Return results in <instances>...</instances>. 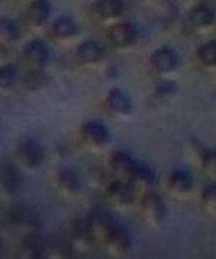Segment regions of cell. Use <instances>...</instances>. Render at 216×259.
<instances>
[{
  "instance_id": "cell-15",
  "label": "cell",
  "mask_w": 216,
  "mask_h": 259,
  "mask_svg": "<svg viewBox=\"0 0 216 259\" xmlns=\"http://www.w3.org/2000/svg\"><path fill=\"white\" fill-rule=\"evenodd\" d=\"M216 19V10L213 5L203 2L195 6L189 13V23L196 29H203L210 26Z\"/></svg>"
},
{
  "instance_id": "cell-24",
  "label": "cell",
  "mask_w": 216,
  "mask_h": 259,
  "mask_svg": "<svg viewBox=\"0 0 216 259\" xmlns=\"http://www.w3.org/2000/svg\"><path fill=\"white\" fill-rule=\"evenodd\" d=\"M197 59L199 62L207 66V68H213L216 66V42L210 40L203 44L202 47L197 49Z\"/></svg>"
},
{
  "instance_id": "cell-2",
  "label": "cell",
  "mask_w": 216,
  "mask_h": 259,
  "mask_svg": "<svg viewBox=\"0 0 216 259\" xmlns=\"http://www.w3.org/2000/svg\"><path fill=\"white\" fill-rule=\"evenodd\" d=\"M140 212L143 219L150 226H159L166 219L167 209L164 200L153 190H146L141 194Z\"/></svg>"
},
{
  "instance_id": "cell-23",
  "label": "cell",
  "mask_w": 216,
  "mask_h": 259,
  "mask_svg": "<svg viewBox=\"0 0 216 259\" xmlns=\"http://www.w3.org/2000/svg\"><path fill=\"white\" fill-rule=\"evenodd\" d=\"M19 39V28L9 18L0 20V42L2 45H12Z\"/></svg>"
},
{
  "instance_id": "cell-16",
  "label": "cell",
  "mask_w": 216,
  "mask_h": 259,
  "mask_svg": "<svg viewBox=\"0 0 216 259\" xmlns=\"http://www.w3.org/2000/svg\"><path fill=\"white\" fill-rule=\"evenodd\" d=\"M20 190V175L18 167L5 163L2 166V193L5 197H15Z\"/></svg>"
},
{
  "instance_id": "cell-21",
  "label": "cell",
  "mask_w": 216,
  "mask_h": 259,
  "mask_svg": "<svg viewBox=\"0 0 216 259\" xmlns=\"http://www.w3.org/2000/svg\"><path fill=\"white\" fill-rule=\"evenodd\" d=\"M22 82L28 91H38L44 90L48 85V76L44 69H29L26 76H23Z\"/></svg>"
},
{
  "instance_id": "cell-20",
  "label": "cell",
  "mask_w": 216,
  "mask_h": 259,
  "mask_svg": "<svg viewBox=\"0 0 216 259\" xmlns=\"http://www.w3.org/2000/svg\"><path fill=\"white\" fill-rule=\"evenodd\" d=\"M19 71L15 64H6L0 71V90L2 93H12L19 83Z\"/></svg>"
},
{
  "instance_id": "cell-27",
  "label": "cell",
  "mask_w": 216,
  "mask_h": 259,
  "mask_svg": "<svg viewBox=\"0 0 216 259\" xmlns=\"http://www.w3.org/2000/svg\"><path fill=\"white\" fill-rule=\"evenodd\" d=\"M202 168L207 176L216 177V150H206L202 154Z\"/></svg>"
},
{
  "instance_id": "cell-7",
  "label": "cell",
  "mask_w": 216,
  "mask_h": 259,
  "mask_svg": "<svg viewBox=\"0 0 216 259\" xmlns=\"http://www.w3.org/2000/svg\"><path fill=\"white\" fill-rule=\"evenodd\" d=\"M180 59L171 48H159L150 55L151 69L159 75H169L178 69Z\"/></svg>"
},
{
  "instance_id": "cell-10",
  "label": "cell",
  "mask_w": 216,
  "mask_h": 259,
  "mask_svg": "<svg viewBox=\"0 0 216 259\" xmlns=\"http://www.w3.org/2000/svg\"><path fill=\"white\" fill-rule=\"evenodd\" d=\"M136 164H137V160H134L125 151H114L110 156V161H108V166H110V170L114 177L127 180V182H130V177H132Z\"/></svg>"
},
{
  "instance_id": "cell-1",
  "label": "cell",
  "mask_w": 216,
  "mask_h": 259,
  "mask_svg": "<svg viewBox=\"0 0 216 259\" xmlns=\"http://www.w3.org/2000/svg\"><path fill=\"white\" fill-rule=\"evenodd\" d=\"M100 243L103 245L104 249L113 256H122L132 248V239H130L128 232L115 219H113V222L110 223L107 231L104 232Z\"/></svg>"
},
{
  "instance_id": "cell-14",
  "label": "cell",
  "mask_w": 216,
  "mask_h": 259,
  "mask_svg": "<svg viewBox=\"0 0 216 259\" xmlns=\"http://www.w3.org/2000/svg\"><path fill=\"white\" fill-rule=\"evenodd\" d=\"M51 18V3L48 0H33L26 10V20L29 26L39 29L45 26Z\"/></svg>"
},
{
  "instance_id": "cell-28",
  "label": "cell",
  "mask_w": 216,
  "mask_h": 259,
  "mask_svg": "<svg viewBox=\"0 0 216 259\" xmlns=\"http://www.w3.org/2000/svg\"><path fill=\"white\" fill-rule=\"evenodd\" d=\"M141 2H149V0H141Z\"/></svg>"
},
{
  "instance_id": "cell-13",
  "label": "cell",
  "mask_w": 216,
  "mask_h": 259,
  "mask_svg": "<svg viewBox=\"0 0 216 259\" xmlns=\"http://www.w3.org/2000/svg\"><path fill=\"white\" fill-rule=\"evenodd\" d=\"M76 59L79 61V64L82 65H97L100 64L105 56L104 47L93 39H87L82 44H79V47L76 48Z\"/></svg>"
},
{
  "instance_id": "cell-18",
  "label": "cell",
  "mask_w": 216,
  "mask_h": 259,
  "mask_svg": "<svg viewBox=\"0 0 216 259\" xmlns=\"http://www.w3.org/2000/svg\"><path fill=\"white\" fill-rule=\"evenodd\" d=\"M95 15L103 20L118 19L124 13V2L122 0H95Z\"/></svg>"
},
{
  "instance_id": "cell-5",
  "label": "cell",
  "mask_w": 216,
  "mask_h": 259,
  "mask_svg": "<svg viewBox=\"0 0 216 259\" xmlns=\"http://www.w3.org/2000/svg\"><path fill=\"white\" fill-rule=\"evenodd\" d=\"M105 193L114 206L121 209L130 207L136 200V187L122 179H114L113 182H110L107 185Z\"/></svg>"
},
{
  "instance_id": "cell-22",
  "label": "cell",
  "mask_w": 216,
  "mask_h": 259,
  "mask_svg": "<svg viewBox=\"0 0 216 259\" xmlns=\"http://www.w3.org/2000/svg\"><path fill=\"white\" fill-rule=\"evenodd\" d=\"M42 246L39 243L38 238L35 239L33 236H29L18 249V259H40L42 256Z\"/></svg>"
},
{
  "instance_id": "cell-3",
  "label": "cell",
  "mask_w": 216,
  "mask_h": 259,
  "mask_svg": "<svg viewBox=\"0 0 216 259\" xmlns=\"http://www.w3.org/2000/svg\"><path fill=\"white\" fill-rule=\"evenodd\" d=\"M79 136L82 143L91 150H101L111 140L110 130L100 120H88L82 122Z\"/></svg>"
},
{
  "instance_id": "cell-17",
  "label": "cell",
  "mask_w": 216,
  "mask_h": 259,
  "mask_svg": "<svg viewBox=\"0 0 216 259\" xmlns=\"http://www.w3.org/2000/svg\"><path fill=\"white\" fill-rule=\"evenodd\" d=\"M130 183L136 189H143L144 192L150 190L153 185L156 183V171L149 164H146L143 161H137V164L133 170L132 177H130Z\"/></svg>"
},
{
  "instance_id": "cell-9",
  "label": "cell",
  "mask_w": 216,
  "mask_h": 259,
  "mask_svg": "<svg viewBox=\"0 0 216 259\" xmlns=\"http://www.w3.org/2000/svg\"><path fill=\"white\" fill-rule=\"evenodd\" d=\"M49 49L40 40H30L22 49V59L29 69H44L49 62Z\"/></svg>"
},
{
  "instance_id": "cell-25",
  "label": "cell",
  "mask_w": 216,
  "mask_h": 259,
  "mask_svg": "<svg viewBox=\"0 0 216 259\" xmlns=\"http://www.w3.org/2000/svg\"><path fill=\"white\" fill-rule=\"evenodd\" d=\"M200 203L207 213L216 214V183H210L202 190Z\"/></svg>"
},
{
  "instance_id": "cell-26",
  "label": "cell",
  "mask_w": 216,
  "mask_h": 259,
  "mask_svg": "<svg viewBox=\"0 0 216 259\" xmlns=\"http://www.w3.org/2000/svg\"><path fill=\"white\" fill-rule=\"evenodd\" d=\"M48 258L49 259H71L72 258V249L69 245L62 242H55L48 249Z\"/></svg>"
},
{
  "instance_id": "cell-19",
  "label": "cell",
  "mask_w": 216,
  "mask_h": 259,
  "mask_svg": "<svg viewBox=\"0 0 216 259\" xmlns=\"http://www.w3.org/2000/svg\"><path fill=\"white\" fill-rule=\"evenodd\" d=\"M51 32L57 40H69L75 36L78 32V26H76L75 20L68 16H61L54 20Z\"/></svg>"
},
{
  "instance_id": "cell-12",
  "label": "cell",
  "mask_w": 216,
  "mask_h": 259,
  "mask_svg": "<svg viewBox=\"0 0 216 259\" xmlns=\"http://www.w3.org/2000/svg\"><path fill=\"white\" fill-rule=\"evenodd\" d=\"M193 177L185 168H176L169 175L167 179V187L173 194L185 197L193 192Z\"/></svg>"
},
{
  "instance_id": "cell-11",
  "label": "cell",
  "mask_w": 216,
  "mask_h": 259,
  "mask_svg": "<svg viewBox=\"0 0 216 259\" xmlns=\"http://www.w3.org/2000/svg\"><path fill=\"white\" fill-rule=\"evenodd\" d=\"M105 105H107L108 111L120 118H125L133 112V104L130 97L118 88H113L107 94Z\"/></svg>"
},
{
  "instance_id": "cell-8",
  "label": "cell",
  "mask_w": 216,
  "mask_h": 259,
  "mask_svg": "<svg viewBox=\"0 0 216 259\" xmlns=\"http://www.w3.org/2000/svg\"><path fill=\"white\" fill-rule=\"evenodd\" d=\"M54 185L57 187L58 193L65 197H74L81 192V180L76 171L71 167L58 168L54 176Z\"/></svg>"
},
{
  "instance_id": "cell-4",
  "label": "cell",
  "mask_w": 216,
  "mask_h": 259,
  "mask_svg": "<svg viewBox=\"0 0 216 259\" xmlns=\"http://www.w3.org/2000/svg\"><path fill=\"white\" fill-rule=\"evenodd\" d=\"M16 160L22 168L36 170L45 160V150L36 140H25L16 148Z\"/></svg>"
},
{
  "instance_id": "cell-6",
  "label": "cell",
  "mask_w": 216,
  "mask_h": 259,
  "mask_svg": "<svg viewBox=\"0 0 216 259\" xmlns=\"http://www.w3.org/2000/svg\"><path fill=\"white\" fill-rule=\"evenodd\" d=\"M108 42L115 49L132 48L139 39V30L130 22H120L108 29Z\"/></svg>"
}]
</instances>
